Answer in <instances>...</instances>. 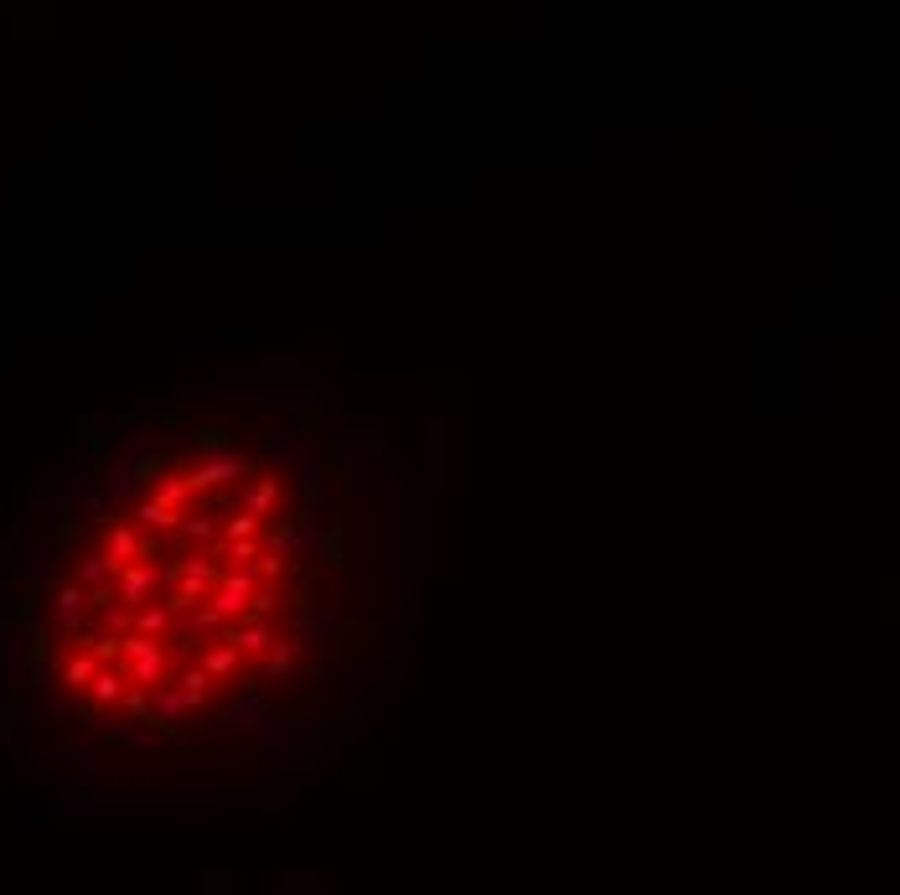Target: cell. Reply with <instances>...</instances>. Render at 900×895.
I'll list each match as a JSON object with an SVG mask.
<instances>
[{
	"mask_svg": "<svg viewBox=\"0 0 900 895\" xmlns=\"http://www.w3.org/2000/svg\"><path fill=\"white\" fill-rule=\"evenodd\" d=\"M306 492L238 425L125 445L52 518L16 595L26 689L99 751H197L311 647Z\"/></svg>",
	"mask_w": 900,
	"mask_h": 895,
	"instance_id": "obj_1",
	"label": "cell"
}]
</instances>
